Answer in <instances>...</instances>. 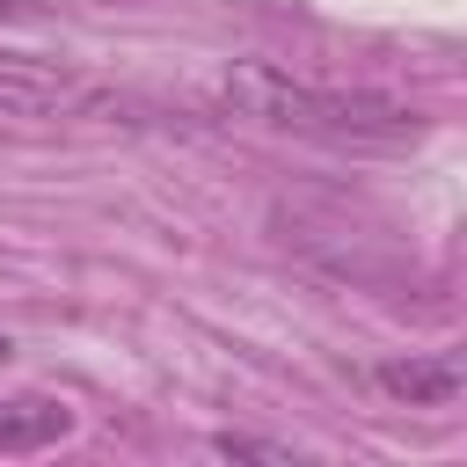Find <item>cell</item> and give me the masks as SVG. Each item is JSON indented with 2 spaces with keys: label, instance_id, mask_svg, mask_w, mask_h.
I'll return each mask as SVG.
<instances>
[{
  "label": "cell",
  "instance_id": "cell-6",
  "mask_svg": "<svg viewBox=\"0 0 467 467\" xmlns=\"http://www.w3.org/2000/svg\"><path fill=\"white\" fill-rule=\"evenodd\" d=\"M0 15H7V22H29V15H36V0H0Z\"/></svg>",
  "mask_w": 467,
  "mask_h": 467
},
{
  "label": "cell",
  "instance_id": "cell-2",
  "mask_svg": "<svg viewBox=\"0 0 467 467\" xmlns=\"http://www.w3.org/2000/svg\"><path fill=\"white\" fill-rule=\"evenodd\" d=\"M109 109H124V102L102 95L95 80H80L51 58L0 51V117H109Z\"/></svg>",
  "mask_w": 467,
  "mask_h": 467
},
{
  "label": "cell",
  "instance_id": "cell-7",
  "mask_svg": "<svg viewBox=\"0 0 467 467\" xmlns=\"http://www.w3.org/2000/svg\"><path fill=\"white\" fill-rule=\"evenodd\" d=\"M7 350H15V343H7V336H0V358H7Z\"/></svg>",
  "mask_w": 467,
  "mask_h": 467
},
{
  "label": "cell",
  "instance_id": "cell-5",
  "mask_svg": "<svg viewBox=\"0 0 467 467\" xmlns=\"http://www.w3.org/2000/svg\"><path fill=\"white\" fill-rule=\"evenodd\" d=\"M212 452H226V460H277V467H292V460H299L292 445H277V438H241V431H219V438H212Z\"/></svg>",
  "mask_w": 467,
  "mask_h": 467
},
{
  "label": "cell",
  "instance_id": "cell-3",
  "mask_svg": "<svg viewBox=\"0 0 467 467\" xmlns=\"http://www.w3.org/2000/svg\"><path fill=\"white\" fill-rule=\"evenodd\" d=\"M372 379H379V394H394L409 409H452L467 387V365H460V350H431V358H387Z\"/></svg>",
  "mask_w": 467,
  "mask_h": 467
},
{
  "label": "cell",
  "instance_id": "cell-4",
  "mask_svg": "<svg viewBox=\"0 0 467 467\" xmlns=\"http://www.w3.org/2000/svg\"><path fill=\"white\" fill-rule=\"evenodd\" d=\"M73 438V409L51 394H0V452H44Z\"/></svg>",
  "mask_w": 467,
  "mask_h": 467
},
{
  "label": "cell",
  "instance_id": "cell-1",
  "mask_svg": "<svg viewBox=\"0 0 467 467\" xmlns=\"http://www.w3.org/2000/svg\"><path fill=\"white\" fill-rule=\"evenodd\" d=\"M219 95L270 124V131H306V139H365V146H409L423 139V117L394 95H372V88H314V80H292L285 66L270 58H241L226 66Z\"/></svg>",
  "mask_w": 467,
  "mask_h": 467
}]
</instances>
